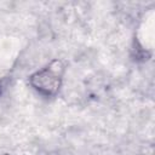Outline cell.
<instances>
[{"instance_id": "6da1fadb", "label": "cell", "mask_w": 155, "mask_h": 155, "mask_svg": "<svg viewBox=\"0 0 155 155\" xmlns=\"http://www.w3.org/2000/svg\"><path fill=\"white\" fill-rule=\"evenodd\" d=\"M63 65L61 62L54 61L46 68L36 71L30 76V85L40 93L46 96L54 94L61 86Z\"/></svg>"}, {"instance_id": "7a4b0ae2", "label": "cell", "mask_w": 155, "mask_h": 155, "mask_svg": "<svg viewBox=\"0 0 155 155\" xmlns=\"http://www.w3.org/2000/svg\"><path fill=\"white\" fill-rule=\"evenodd\" d=\"M0 93H1V86H0Z\"/></svg>"}]
</instances>
